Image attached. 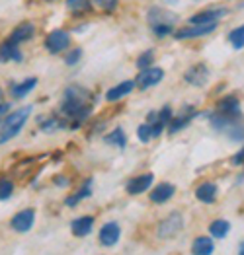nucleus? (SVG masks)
<instances>
[{"instance_id":"11","label":"nucleus","mask_w":244,"mask_h":255,"mask_svg":"<svg viewBox=\"0 0 244 255\" xmlns=\"http://www.w3.org/2000/svg\"><path fill=\"white\" fill-rule=\"evenodd\" d=\"M33 222H35V211L33 209H23L20 213H16L10 220V226L14 232H20L25 234L33 228Z\"/></svg>"},{"instance_id":"14","label":"nucleus","mask_w":244,"mask_h":255,"mask_svg":"<svg viewBox=\"0 0 244 255\" xmlns=\"http://www.w3.org/2000/svg\"><path fill=\"white\" fill-rule=\"evenodd\" d=\"M135 88H137V82H135V80H123V82L115 84L113 88H110V90L106 92V102H110V104L119 102V100L127 98Z\"/></svg>"},{"instance_id":"13","label":"nucleus","mask_w":244,"mask_h":255,"mask_svg":"<svg viewBox=\"0 0 244 255\" xmlns=\"http://www.w3.org/2000/svg\"><path fill=\"white\" fill-rule=\"evenodd\" d=\"M223 16H227V8H207L194 14L190 18V25H203V23H217Z\"/></svg>"},{"instance_id":"6","label":"nucleus","mask_w":244,"mask_h":255,"mask_svg":"<svg viewBox=\"0 0 244 255\" xmlns=\"http://www.w3.org/2000/svg\"><path fill=\"white\" fill-rule=\"evenodd\" d=\"M164 78V68L160 66H151V68H145L139 72V76L135 78L137 88L139 90H149V88H155L156 84H160Z\"/></svg>"},{"instance_id":"31","label":"nucleus","mask_w":244,"mask_h":255,"mask_svg":"<svg viewBox=\"0 0 244 255\" xmlns=\"http://www.w3.org/2000/svg\"><path fill=\"white\" fill-rule=\"evenodd\" d=\"M137 138H139L143 144H147V142L153 138V125H151V123L139 125V127H137Z\"/></svg>"},{"instance_id":"33","label":"nucleus","mask_w":244,"mask_h":255,"mask_svg":"<svg viewBox=\"0 0 244 255\" xmlns=\"http://www.w3.org/2000/svg\"><path fill=\"white\" fill-rule=\"evenodd\" d=\"M172 117H174V111H172V107L170 106H164L160 111H158V123H162V125H170V121H172Z\"/></svg>"},{"instance_id":"23","label":"nucleus","mask_w":244,"mask_h":255,"mask_svg":"<svg viewBox=\"0 0 244 255\" xmlns=\"http://www.w3.org/2000/svg\"><path fill=\"white\" fill-rule=\"evenodd\" d=\"M149 23L151 25H160V23H168V25H174L176 23V14L168 12V10H160V8H151L149 10Z\"/></svg>"},{"instance_id":"16","label":"nucleus","mask_w":244,"mask_h":255,"mask_svg":"<svg viewBox=\"0 0 244 255\" xmlns=\"http://www.w3.org/2000/svg\"><path fill=\"white\" fill-rule=\"evenodd\" d=\"M174 195H176V185L164 181V183H158L155 189L151 191L149 197H151V203H155V205H164V203H168Z\"/></svg>"},{"instance_id":"17","label":"nucleus","mask_w":244,"mask_h":255,"mask_svg":"<svg viewBox=\"0 0 244 255\" xmlns=\"http://www.w3.org/2000/svg\"><path fill=\"white\" fill-rule=\"evenodd\" d=\"M92 228H94V216H90V214L78 216L70 222V232L76 238H86L92 232Z\"/></svg>"},{"instance_id":"35","label":"nucleus","mask_w":244,"mask_h":255,"mask_svg":"<svg viewBox=\"0 0 244 255\" xmlns=\"http://www.w3.org/2000/svg\"><path fill=\"white\" fill-rule=\"evenodd\" d=\"M80 59H82V49H72V51H68L67 57H65V64L67 66H76V64L80 63Z\"/></svg>"},{"instance_id":"29","label":"nucleus","mask_w":244,"mask_h":255,"mask_svg":"<svg viewBox=\"0 0 244 255\" xmlns=\"http://www.w3.org/2000/svg\"><path fill=\"white\" fill-rule=\"evenodd\" d=\"M153 63H155V51H153V49H149V51L141 53V55L137 57V61H135V64H137V68H139V70L151 68Z\"/></svg>"},{"instance_id":"36","label":"nucleus","mask_w":244,"mask_h":255,"mask_svg":"<svg viewBox=\"0 0 244 255\" xmlns=\"http://www.w3.org/2000/svg\"><path fill=\"white\" fill-rule=\"evenodd\" d=\"M94 4L98 8H102L104 12H113L115 6H117V0H94Z\"/></svg>"},{"instance_id":"42","label":"nucleus","mask_w":244,"mask_h":255,"mask_svg":"<svg viewBox=\"0 0 244 255\" xmlns=\"http://www.w3.org/2000/svg\"><path fill=\"white\" fill-rule=\"evenodd\" d=\"M166 2H168V4H176L178 0H166Z\"/></svg>"},{"instance_id":"22","label":"nucleus","mask_w":244,"mask_h":255,"mask_svg":"<svg viewBox=\"0 0 244 255\" xmlns=\"http://www.w3.org/2000/svg\"><path fill=\"white\" fill-rule=\"evenodd\" d=\"M23 57L18 49L16 43H12L10 39H6L4 43H0V63H10V61H16L20 63Z\"/></svg>"},{"instance_id":"3","label":"nucleus","mask_w":244,"mask_h":255,"mask_svg":"<svg viewBox=\"0 0 244 255\" xmlns=\"http://www.w3.org/2000/svg\"><path fill=\"white\" fill-rule=\"evenodd\" d=\"M184 228V216L180 211H172L170 214H166L158 226H156V236L160 240H172L174 236H178Z\"/></svg>"},{"instance_id":"38","label":"nucleus","mask_w":244,"mask_h":255,"mask_svg":"<svg viewBox=\"0 0 244 255\" xmlns=\"http://www.w3.org/2000/svg\"><path fill=\"white\" fill-rule=\"evenodd\" d=\"M53 183H55L57 187H68V185H70V179H68L67 175H61V173H59V175L53 177Z\"/></svg>"},{"instance_id":"10","label":"nucleus","mask_w":244,"mask_h":255,"mask_svg":"<svg viewBox=\"0 0 244 255\" xmlns=\"http://www.w3.org/2000/svg\"><path fill=\"white\" fill-rule=\"evenodd\" d=\"M217 29V23H203V25H188V27H182L176 29L172 35L176 39H198L203 35H209Z\"/></svg>"},{"instance_id":"2","label":"nucleus","mask_w":244,"mask_h":255,"mask_svg":"<svg viewBox=\"0 0 244 255\" xmlns=\"http://www.w3.org/2000/svg\"><path fill=\"white\" fill-rule=\"evenodd\" d=\"M31 111H33V106H23L0 119V144L12 140L14 136H18L22 132V128L25 127Z\"/></svg>"},{"instance_id":"32","label":"nucleus","mask_w":244,"mask_h":255,"mask_svg":"<svg viewBox=\"0 0 244 255\" xmlns=\"http://www.w3.org/2000/svg\"><path fill=\"white\" fill-rule=\"evenodd\" d=\"M233 142H243L244 140V125H239V123H235L233 127L229 128L227 132H225Z\"/></svg>"},{"instance_id":"8","label":"nucleus","mask_w":244,"mask_h":255,"mask_svg":"<svg viewBox=\"0 0 244 255\" xmlns=\"http://www.w3.org/2000/svg\"><path fill=\"white\" fill-rule=\"evenodd\" d=\"M153 183H155V175H153L151 171L139 173V175L131 177V179L125 183V193H127V195H143V193L149 191V189L153 187Z\"/></svg>"},{"instance_id":"18","label":"nucleus","mask_w":244,"mask_h":255,"mask_svg":"<svg viewBox=\"0 0 244 255\" xmlns=\"http://www.w3.org/2000/svg\"><path fill=\"white\" fill-rule=\"evenodd\" d=\"M92 185H94V179H92V177H86V179H84V183L78 187V191L72 193V195H68L67 199H65V205L70 207V209H74L80 201L88 199L90 195H92Z\"/></svg>"},{"instance_id":"39","label":"nucleus","mask_w":244,"mask_h":255,"mask_svg":"<svg viewBox=\"0 0 244 255\" xmlns=\"http://www.w3.org/2000/svg\"><path fill=\"white\" fill-rule=\"evenodd\" d=\"M8 109H10V104H6V102L0 104V119L4 117V113H8Z\"/></svg>"},{"instance_id":"27","label":"nucleus","mask_w":244,"mask_h":255,"mask_svg":"<svg viewBox=\"0 0 244 255\" xmlns=\"http://www.w3.org/2000/svg\"><path fill=\"white\" fill-rule=\"evenodd\" d=\"M39 128H41L43 132H55V130H59V128H65V125H63V121H61L59 115H53V117H49V119L41 121Z\"/></svg>"},{"instance_id":"5","label":"nucleus","mask_w":244,"mask_h":255,"mask_svg":"<svg viewBox=\"0 0 244 255\" xmlns=\"http://www.w3.org/2000/svg\"><path fill=\"white\" fill-rule=\"evenodd\" d=\"M68 45H70V35H68L67 31H63V29H53L45 37V49L51 55H59V53L67 51Z\"/></svg>"},{"instance_id":"28","label":"nucleus","mask_w":244,"mask_h":255,"mask_svg":"<svg viewBox=\"0 0 244 255\" xmlns=\"http://www.w3.org/2000/svg\"><path fill=\"white\" fill-rule=\"evenodd\" d=\"M229 41L233 45V49H243L244 47V23L243 25H239V27H235L231 33H229Z\"/></svg>"},{"instance_id":"37","label":"nucleus","mask_w":244,"mask_h":255,"mask_svg":"<svg viewBox=\"0 0 244 255\" xmlns=\"http://www.w3.org/2000/svg\"><path fill=\"white\" fill-rule=\"evenodd\" d=\"M231 164H233V166H244V146L239 150V152H237L233 158H231ZM243 175H244V173H243Z\"/></svg>"},{"instance_id":"1","label":"nucleus","mask_w":244,"mask_h":255,"mask_svg":"<svg viewBox=\"0 0 244 255\" xmlns=\"http://www.w3.org/2000/svg\"><path fill=\"white\" fill-rule=\"evenodd\" d=\"M96 106V96L88 88L80 84H70L63 92V100L59 106V117L63 121L65 128L68 130H78L80 125L88 119Z\"/></svg>"},{"instance_id":"15","label":"nucleus","mask_w":244,"mask_h":255,"mask_svg":"<svg viewBox=\"0 0 244 255\" xmlns=\"http://www.w3.org/2000/svg\"><path fill=\"white\" fill-rule=\"evenodd\" d=\"M217 195H219V187L213 181H203L196 187V199L203 205H213L217 201Z\"/></svg>"},{"instance_id":"34","label":"nucleus","mask_w":244,"mask_h":255,"mask_svg":"<svg viewBox=\"0 0 244 255\" xmlns=\"http://www.w3.org/2000/svg\"><path fill=\"white\" fill-rule=\"evenodd\" d=\"M153 33L156 37H166V35H172L174 33V25H168V23H160V25H151Z\"/></svg>"},{"instance_id":"25","label":"nucleus","mask_w":244,"mask_h":255,"mask_svg":"<svg viewBox=\"0 0 244 255\" xmlns=\"http://www.w3.org/2000/svg\"><path fill=\"white\" fill-rule=\"evenodd\" d=\"M231 232V222L225 220V218H217L209 224V234L213 240H225Z\"/></svg>"},{"instance_id":"9","label":"nucleus","mask_w":244,"mask_h":255,"mask_svg":"<svg viewBox=\"0 0 244 255\" xmlns=\"http://www.w3.org/2000/svg\"><path fill=\"white\" fill-rule=\"evenodd\" d=\"M209 80V68L205 63H198L194 66H190L186 72H184V82L190 86H196V88H203Z\"/></svg>"},{"instance_id":"19","label":"nucleus","mask_w":244,"mask_h":255,"mask_svg":"<svg viewBox=\"0 0 244 255\" xmlns=\"http://www.w3.org/2000/svg\"><path fill=\"white\" fill-rule=\"evenodd\" d=\"M33 35H35V25L29 23V21H23V23H20V25L10 33L8 39H10L12 43H16V45H20V43L29 41Z\"/></svg>"},{"instance_id":"40","label":"nucleus","mask_w":244,"mask_h":255,"mask_svg":"<svg viewBox=\"0 0 244 255\" xmlns=\"http://www.w3.org/2000/svg\"><path fill=\"white\" fill-rule=\"evenodd\" d=\"M239 255H244V246H241V250H239Z\"/></svg>"},{"instance_id":"43","label":"nucleus","mask_w":244,"mask_h":255,"mask_svg":"<svg viewBox=\"0 0 244 255\" xmlns=\"http://www.w3.org/2000/svg\"><path fill=\"white\" fill-rule=\"evenodd\" d=\"M45 2H55V0H45Z\"/></svg>"},{"instance_id":"12","label":"nucleus","mask_w":244,"mask_h":255,"mask_svg":"<svg viewBox=\"0 0 244 255\" xmlns=\"http://www.w3.org/2000/svg\"><path fill=\"white\" fill-rule=\"evenodd\" d=\"M121 238V226L117 222H106L100 232H98V240L104 248H113Z\"/></svg>"},{"instance_id":"7","label":"nucleus","mask_w":244,"mask_h":255,"mask_svg":"<svg viewBox=\"0 0 244 255\" xmlns=\"http://www.w3.org/2000/svg\"><path fill=\"white\" fill-rule=\"evenodd\" d=\"M215 113L227 115V117H235V119H241L243 113H241V100H239V96H235V94L223 96L221 100L217 102V106H215Z\"/></svg>"},{"instance_id":"20","label":"nucleus","mask_w":244,"mask_h":255,"mask_svg":"<svg viewBox=\"0 0 244 255\" xmlns=\"http://www.w3.org/2000/svg\"><path fill=\"white\" fill-rule=\"evenodd\" d=\"M35 88H37V78H25L23 82H14V84L10 86V96L14 100H23Z\"/></svg>"},{"instance_id":"30","label":"nucleus","mask_w":244,"mask_h":255,"mask_svg":"<svg viewBox=\"0 0 244 255\" xmlns=\"http://www.w3.org/2000/svg\"><path fill=\"white\" fill-rule=\"evenodd\" d=\"M14 193V181L10 177H0V201H8Z\"/></svg>"},{"instance_id":"4","label":"nucleus","mask_w":244,"mask_h":255,"mask_svg":"<svg viewBox=\"0 0 244 255\" xmlns=\"http://www.w3.org/2000/svg\"><path fill=\"white\" fill-rule=\"evenodd\" d=\"M196 117H200V113H198L196 107L184 106L178 113H174V117H172V121H170V125H168V132H170V134H176L180 130H184Z\"/></svg>"},{"instance_id":"41","label":"nucleus","mask_w":244,"mask_h":255,"mask_svg":"<svg viewBox=\"0 0 244 255\" xmlns=\"http://www.w3.org/2000/svg\"><path fill=\"white\" fill-rule=\"evenodd\" d=\"M2 98H4V92H2V88H0V104H2Z\"/></svg>"},{"instance_id":"24","label":"nucleus","mask_w":244,"mask_h":255,"mask_svg":"<svg viewBox=\"0 0 244 255\" xmlns=\"http://www.w3.org/2000/svg\"><path fill=\"white\" fill-rule=\"evenodd\" d=\"M104 142H106L108 146H115V148L123 150L125 146H127V134H125V130H123V128L117 127L104 136Z\"/></svg>"},{"instance_id":"26","label":"nucleus","mask_w":244,"mask_h":255,"mask_svg":"<svg viewBox=\"0 0 244 255\" xmlns=\"http://www.w3.org/2000/svg\"><path fill=\"white\" fill-rule=\"evenodd\" d=\"M67 8L72 14L80 16V14H88L92 10V2L90 0H67Z\"/></svg>"},{"instance_id":"21","label":"nucleus","mask_w":244,"mask_h":255,"mask_svg":"<svg viewBox=\"0 0 244 255\" xmlns=\"http://www.w3.org/2000/svg\"><path fill=\"white\" fill-rule=\"evenodd\" d=\"M215 242L211 236H198L192 242V255H213Z\"/></svg>"}]
</instances>
